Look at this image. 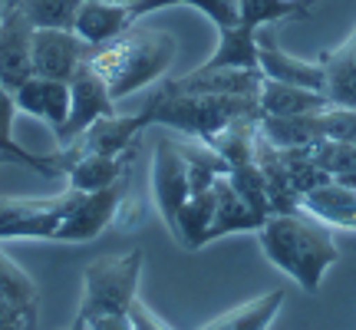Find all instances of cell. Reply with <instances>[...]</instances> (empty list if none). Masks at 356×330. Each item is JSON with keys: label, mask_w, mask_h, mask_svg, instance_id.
<instances>
[{"label": "cell", "mask_w": 356, "mask_h": 330, "mask_svg": "<svg viewBox=\"0 0 356 330\" xmlns=\"http://www.w3.org/2000/svg\"><path fill=\"white\" fill-rule=\"evenodd\" d=\"M86 40H79L73 30H33V77H50V79H70L76 77V70L89 60Z\"/></svg>", "instance_id": "30bf717a"}, {"label": "cell", "mask_w": 356, "mask_h": 330, "mask_svg": "<svg viewBox=\"0 0 356 330\" xmlns=\"http://www.w3.org/2000/svg\"><path fill=\"white\" fill-rule=\"evenodd\" d=\"M152 126H172L188 139L211 142L234 123H261V106L254 96H208V93H181L168 83L155 89L142 106Z\"/></svg>", "instance_id": "3957f363"}, {"label": "cell", "mask_w": 356, "mask_h": 330, "mask_svg": "<svg viewBox=\"0 0 356 330\" xmlns=\"http://www.w3.org/2000/svg\"><path fill=\"white\" fill-rule=\"evenodd\" d=\"M113 3H126V7H132V3H136V0H113Z\"/></svg>", "instance_id": "d590c367"}, {"label": "cell", "mask_w": 356, "mask_h": 330, "mask_svg": "<svg viewBox=\"0 0 356 330\" xmlns=\"http://www.w3.org/2000/svg\"><path fill=\"white\" fill-rule=\"evenodd\" d=\"M211 218H215V185L202 191H191L181 212H178L175 225H172V238H175L185 251H198L208 244V228H211Z\"/></svg>", "instance_id": "7402d4cb"}, {"label": "cell", "mask_w": 356, "mask_h": 330, "mask_svg": "<svg viewBox=\"0 0 356 330\" xmlns=\"http://www.w3.org/2000/svg\"><path fill=\"white\" fill-rule=\"evenodd\" d=\"M26 165L33 168L40 175L47 178H63V168H66V159H63V149L60 152H26L20 142H7L0 139V165Z\"/></svg>", "instance_id": "f1b7e54d"}, {"label": "cell", "mask_w": 356, "mask_h": 330, "mask_svg": "<svg viewBox=\"0 0 356 330\" xmlns=\"http://www.w3.org/2000/svg\"><path fill=\"white\" fill-rule=\"evenodd\" d=\"M257 242L264 248L267 261L280 267L291 281H297L307 294L320 291V281L340 261V248L327 221L310 212H277L267 215L257 228Z\"/></svg>", "instance_id": "6da1fadb"}, {"label": "cell", "mask_w": 356, "mask_h": 330, "mask_svg": "<svg viewBox=\"0 0 356 330\" xmlns=\"http://www.w3.org/2000/svg\"><path fill=\"white\" fill-rule=\"evenodd\" d=\"M13 116H17L13 89H7L0 83V139H7V142H17L13 139Z\"/></svg>", "instance_id": "f546056e"}, {"label": "cell", "mask_w": 356, "mask_h": 330, "mask_svg": "<svg viewBox=\"0 0 356 330\" xmlns=\"http://www.w3.org/2000/svg\"><path fill=\"white\" fill-rule=\"evenodd\" d=\"M238 3L241 0H136L129 10H132V20H142L145 13L165 10V7H195L221 30V26L238 24Z\"/></svg>", "instance_id": "d4e9b609"}, {"label": "cell", "mask_w": 356, "mask_h": 330, "mask_svg": "<svg viewBox=\"0 0 356 330\" xmlns=\"http://www.w3.org/2000/svg\"><path fill=\"white\" fill-rule=\"evenodd\" d=\"M66 330H86V320H83V317H79V314H76V320H73V324H70V327H66Z\"/></svg>", "instance_id": "e575fe53"}, {"label": "cell", "mask_w": 356, "mask_h": 330, "mask_svg": "<svg viewBox=\"0 0 356 330\" xmlns=\"http://www.w3.org/2000/svg\"><path fill=\"white\" fill-rule=\"evenodd\" d=\"M261 225H264V215H257L254 208L234 191L228 175L218 178L215 182V218H211V228H208V242H215L221 235H231V231H257Z\"/></svg>", "instance_id": "ffe728a7"}, {"label": "cell", "mask_w": 356, "mask_h": 330, "mask_svg": "<svg viewBox=\"0 0 356 330\" xmlns=\"http://www.w3.org/2000/svg\"><path fill=\"white\" fill-rule=\"evenodd\" d=\"M142 278V248L126 254H102L89 261L83 271V301L79 317L96 314H129L132 301L139 297Z\"/></svg>", "instance_id": "277c9868"}, {"label": "cell", "mask_w": 356, "mask_h": 330, "mask_svg": "<svg viewBox=\"0 0 356 330\" xmlns=\"http://www.w3.org/2000/svg\"><path fill=\"white\" fill-rule=\"evenodd\" d=\"M257 106H261V116H307L327 109L330 100L320 89L291 86V83H277V79L264 77L261 93H257Z\"/></svg>", "instance_id": "d6986e66"}, {"label": "cell", "mask_w": 356, "mask_h": 330, "mask_svg": "<svg viewBox=\"0 0 356 330\" xmlns=\"http://www.w3.org/2000/svg\"><path fill=\"white\" fill-rule=\"evenodd\" d=\"M115 113V100L109 86L102 83V77L89 66V60L76 70V77L70 79V116H66V123L53 136L60 146H70V142H76L83 132H86L96 119L102 116H113Z\"/></svg>", "instance_id": "52a82bcc"}, {"label": "cell", "mask_w": 356, "mask_h": 330, "mask_svg": "<svg viewBox=\"0 0 356 330\" xmlns=\"http://www.w3.org/2000/svg\"><path fill=\"white\" fill-rule=\"evenodd\" d=\"M83 320H86V330H136L129 314H96Z\"/></svg>", "instance_id": "1f68e13d"}, {"label": "cell", "mask_w": 356, "mask_h": 330, "mask_svg": "<svg viewBox=\"0 0 356 330\" xmlns=\"http://www.w3.org/2000/svg\"><path fill=\"white\" fill-rule=\"evenodd\" d=\"M13 100H17V113L43 119L56 132L66 123V116H70V83L50 77H30L24 86L13 93Z\"/></svg>", "instance_id": "9a60e30c"}, {"label": "cell", "mask_w": 356, "mask_h": 330, "mask_svg": "<svg viewBox=\"0 0 356 330\" xmlns=\"http://www.w3.org/2000/svg\"><path fill=\"white\" fill-rule=\"evenodd\" d=\"M152 126V119L145 109L132 116H102L79 136L76 142H70L76 152H99V155H126L136 149V139L142 136V129Z\"/></svg>", "instance_id": "4fadbf2b"}, {"label": "cell", "mask_w": 356, "mask_h": 330, "mask_svg": "<svg viewBox=\"0 0 356 330\" xmlns=\"http://www.w3.org/2000/svg\"><path fill=\"white\" fill-rule=\"evenodd\" d=\"M63 159H66V168H63L66 189L99 191L126 178L129 165L136 159V149L126 155H99V152H76L73 146H63Z\"/></svg>", "instance_id": "7c38bea8"}, {"label": "cell", "mask_w": 356, "mask_h": 330, "mask_svg": "<svg viewBox=\"0 0 356 330\" xmlns=\"http://www.w3.org/2000/svg\"><path fill=\"white\" fill-rule=\"evenodd\" d=\"M172 89L181 93H208V96H254L261 93L264 73L261 70H191L185 77H168Z\"/></svg>", "instance_id": "5bb4252c"}, {"label": "cell", "mask_w": 356, "mask_h": 330, "mask_svg": "<svg viewBox=\"0 0 356 330\" xmlns=\"http://www.w3.org/2000/svg\"><path fill=\"white\" fill-rule=\"evenodd\" d=\"M126 191H129V178L115 182L109 189L99 191H79L73 208L66 212V218L60 221V228L53 235V242H66V244H79V242H92L99 231H106V225H113L119 212L126 208Z\"/></svg>", "instance_id": "8992f818"}, {"label": "cell", "mask_w": 356, "mask_h": 330, "mask_svg": "<svg viewBox=\"0 0 356 330\" xmlns=\"http://www.w3.org/2000/svg\"><path fill=\"white\" fill-rule=\"evenodd\" d=\"M30 53H33V24L26 20V13L13 0H3V10H0V83L13 93L33 77Z\"/></svg>", "instance_id": "9c48e42d"}, {"label": "cell", "mask_w": 356, "mask_h": 330, "mask_svg": "<svg viewBox=\"0 0 356 330\" xmlns=\"http://www.w3.org/2000/svg\"><path fill=\"white\" fill-rule=\"evenodd\" d=\"M314 155L333 182L356 189V142H317Z\"/></svg>", "instance_id": "83f0119b"}, {"label": "cell", "mask_w": 356, "mask_h": 330, "mask_svg": "<svg viewBox=\"0 0 356 330\" xmlns=\"http://www.w3.org/2000/svg\"><path fill=\"white\" fill-rule=\"evenodd\" d=\"M0 10H3V0H0Z\"/></svg>", "instance_id": "8d00e7d4"}, {"label": "cell", "mask_w": 356, "mask_h": 330, "mask_svg": "<svg viewBox=\"0 0 356 330\" xmlns=\"http://www.w3.org/2000/svg\"><path fill=\"white\" fill-rule=\"evenodd\" d=\"M178 43L165 30H152V26H129L126 33L115 40L92 47L89 53V66L102 77L109 86L113 100H126L142 86H149L155 79L168 73V66L175 63Z\"/></svg>", "instance_id": "7a4b0ae2"}, {"label": "cell", "mask_w": 356, "mask_h": 330, "mask_svg": "<svg viewBox=\"0 0 356 330\" xmlns=\"http://www.w3.org/2000/svg\"><path fill=\"white\" fill-rule=\"evenodd\" d=\"M33 30H73L83 0H13Z\"/></svg>", "instance_id": "4316f807"}, {"label": "cell", "mask_w": 356, "mask_h": 330, "mask_svg": "<svg viewBox=\"0 0 356 330\" xmlns=\"http://www.w3.org/2000/svg\"><path fill=\"white\" fill-rule=\"evenodd\" d=\"M188 195H191L188 155L181 149V142L162 139L155 146V155H152V198L168 228L175 225V218Z\"/></svg>", "instance_id": "ba28073f"}, {"label": "cell", "mask_w": 356, "mask_h": 330, "mask_svg": "<svg viewBox=\"0 0 356 330\" xmlns=\"http://www.w3.org/2000/svg\"><path fill=\"white\" fill-rule=\"evenodd\" d=\"M76 195L79 191L66 189L56 198H0V242H10V238L53 242Z\"/></svg>", "instance_id": "5b68a950"}, {"label": "cell", "mask_w": 356, "mask_h": 330, "mask_svg": "<svg viewBox=\"0 0 356 330\" xmlns=\"http://www.w3.org/2000/svg\"><path fill=\"white\" fill-rule=\"evenodd\" d=\"M0 294L24 314L30 327L37 330V307H40L37 284H33V278L26 274L24 267L17 265L13 258H7L3 251H0Z\"/></svg>", "instance_id": "cb8c5ba5"}, {"label": "cell", "mask_w": 356, "mask_h": 330, "mask_svg": "<svg viewBox=\"0 0 356 330\" xmlns=\"http://www.w3.org/2000/svg\"><path fill=\"white\" fill-rule=\"evenodd\" d=\"M129 317H132V327H136V330H172L165 320H159L149 307L142 304V297H136V301H132V307H129Z\"/></svg>", "instance_id": "4dcf8cb0"}, {"label": "cell", "mask_w": 356, "mask_h": 330, "mask_svg": "<svg viewBox=\"0 0 356 330\" xmlns=\"http://www.w3.org/2000/svg\"><path fill=\"white\" fill-rule=\"evenodd\" d=\"M300 208L310 212L314 218L327 221L330 228H353L356 231V189L340 185V182H323L317 189H310L300 198Z\"/></svg>", "instance_id": "ac0fdd59"}, {"label": "cell", "mask_w": 356, "mask_h": 330, "mask_svg": "<svg viewBox=\"0 0 356 330\" xmlns=\"http://www.w3.org/2000/svg\"><path fill=\"white\" fill-rule=\"evenodd\" d=\"M198 70H261V63H257V30L244 24L221 26L215 53Z\"/></svg>", "instance_id": "44dd1931"}, {"label": "cell", "mask_w": 356, "mask_h": 330, "mask_svg": "<svg viewBox=\"0 0 356 330\" xmlns=\"http://www.w3.org/2000/svg\"><path fill=\"white\" fill-rule=\"evenodd\" d=\"M284 297H287V291H284V288H277V291H267V294H261V297H254V301H248V304L231 307L228 314L208 320V324H204V327H198V330H267V327H270V320L277 317Z\"/></svg>", "instance_id": "603a6c76"}, {"label": "cell", "mask_w": 356, "mask_h": 330, "mask_svg": "<svg viewBox=\"0 0 356 330\" xmlns=\"http://www.w3.org/2000/svg\"><path fill=\"white\" fill-rule=\"evenodd\" d=\"M257 63H261V73L267 79L304 86V89H320L323 93V63L320 60H300V56L287 53L277 43L270 26L257 30Z\"/></svg>", "instance_id": "8fae6325"}, {"label": "cell", "mask_w": 356, "mask_h": 330, "mask_svg": "<svg viewBox=\"0 0 356 330\" xmlns=\"http://www.w3.org/2000/svg\"><path fill=\"white\" fill-rule=\"evenodd\" d=\"M314 0H241L238 3V24L261 30L274 26L287 17H307Z\"/></svg>", "instance_id": "484cf974"}, {"label": "cell", "mask_w": 356, "mask_h": 330, "mask_svg": "<svg viewBox=\"0 0 356 330\" xmlns=\"http://www.w3.org/2000/svg\"><path fill=\"white\" fill-rule=\"evenodd\" d=\"M13 314H20V311H17V307H13L10 301H7V297H3V294H0V320L13 317ZM20 317H24V314H20Z\"/></svg>", "instance_id": "836d02e7"}, {"label": "cell", "mask_w": 356, "mask_h": 330, "mask_svg": "<svg viewBox=\"0 0 356 330\" xmlns=\"http://www.w3.org/2000/svg\"><path fill=\"white\" fill-rule=\"evenodd\" d=\"M0 330H33V327L26 324V317H20V314H13V317L0 320Z\"/></svg>", "instance_id": "d6a6232c"}, {"label": "cell", "mask_w": 356, "mask_h": 330, "mask_svg": "<svg viewBox=\"0 0 356 330\" xmlns=\"http://www.w3.org/2000/svg\"><path fill=\"white\" fill-rule=\"evenodd\" d=\"M136 24L132 20V10L126 3H113V0H83L76 13V24H73V33L79 40H86L89 47H102L115 40L119 33H126L129 26Z\"/></svg>", "instance_id": "e0dca14e"}, {"label": "cell", "mask_w": 356, "mask_h": 330, "mask_svg": "<svg viewBox=\"0 0 356 330\" xmlns=\"http://www.w3.org/2000/svg\"><path fill=\"white\" fill-rule=\"evenodd\" d=\"M320 63H323V93L330 106H343L356 113V26L340 47L320 53Z\"/></svg>", "instance_id": "2e32d148"}]
</instances>
